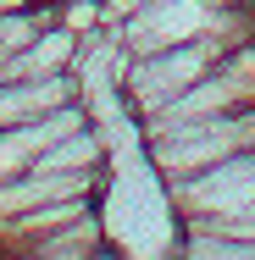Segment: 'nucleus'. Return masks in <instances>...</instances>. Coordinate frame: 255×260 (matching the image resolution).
<instances>
[{
    "label": "nucleus",
    "instance_id": "nucleus-1",
    "mask_svg": "<svg viewBox=\"0 0 255 260\" xmlns=\"http://www.w3.org/2000/svg\"><path fill=\"white\" fill-rule=\"evenodd\" d=\"M239 150H255V105H239V111H216V116H200V122H183V127H166V133H145V155L150 166L178 183V177H194L216 160L239 155Z\"/></svg>",
    "mask_w": 255,
    "mask_h": 260
},
{
    "label": "nucleus",
    "instance_id": "nucleus-2",
    "mask_svg": "<svg viewBox=\"0 0 255 260\" xmlns=\"http://www.w3.org/2000/svg\"><path fill=\"white\" fill-rule=\"evenodd\" d=\"M239 105H255V39L233 45L200 83H189L178 100H166L161 111L139 116V133H166V127H183V122H200V116H216V111H239Z\"/></svg>",
    "mask_w": 255,
    "mask_h": 260
},
{
    "label": "nucleus",
    "instance_id": "nucleus-3",
    "mask_svg": "<svg viewBox=\"0 0 255 260\" xmlns=\"http://www.w3.org/2000/svg\"><path fill=\"white\" fill-rule=\"evenodd\" d=\"M172 205L183 221H233V216H255V150L216 160L194 177L166 183Z\"/></svg>",
    "mask_w": 255,
    "mask_h": 260
},
{
    "label": "nucleus",
    "instance_id": "nucleus-4",
    "mask_svg": "<svg viewBox=\"0 0 255 260\" xmlns=\"http://www.w3.org/2000/svg\"><path fill=\"white\" fill-rule=\"evenodd\" d=\"M228 6L233 0H150L145 11H133L122 22V50L150 55L166 45H183V39H200L228 17Z\"/></svg>",
    "mask_w": 255,
    "mask_h": 260
},
{
    "label": "nucleus",
    "instance_id": "nucleus-5",
    "mask_svg": "<svg viewBox=\"0 0 255 260\" xmlns=\"http://www.w3.org/2000/svg\"><path fill=\"white\" fill-rule=\"evenodd\" d=\"M83 122H95L89 105H83V100H67V105H55V111H45V116H34V122L0 127V183L17 177V172H28V166L45 155L55 139H67V133L83 127Z\"/></svg>",
    "mask_w": 255,
    "mask_h": 260
},
{
    "label": "nucleus",
    "instance_id": "nucleus-6",
    "mask_svg": "<svg viewBox=\"0 0 255 260\" xmlns=\"http://www.w3.org/2000/svg\"><path fill=\"white\" fill-rule=\"evenodd\" d=\"M105 172H55V166H28L17 177L0 183V216L50 205V200H72V194H100Z\"/></svg>",
    "mask_w": 255,
    "mask_h": 260
},
{
    "label": "nucleus",
    "instance_id": "nucleus-7",
    "mask_svg": "<svg viewBox=\"0 0 255 260\" xmlns=\"http://www.w3.org/2000/svg\"><path fill=\"white\" fill-rule=\"evenodd\" d=\"M28 255H34V260H83V255H111V233H105L100 200L83 210V216L61 221L55 233H45L39 244H28Z\"/></svg>",
    "mask_w": 255,
    "mask_h": 260
},
{
    "label": "nucleus",
    "instance_id": "nucleus-8",
    "mask_svg": "<svg viewBox=\"0 0 255 260\" xmlns=\"http://www.w3.org/2000/svg\"><path fill=\"white\" fill-rule=\"evenodd\" d=\"M78 34L72 28H61V22H50L28 50L11 55V78H55V72H72V61H78Z\"/></svg>",
    "mask_w": 255,
    "mask_h": 260
},
{
    "label": "nucleus",
    "instance_id": "nucleus-9",
    "mask_svg": "<svg viewBox=\"0 0 255 260\" xmlns=\"http://www.w3.org/2000/svg\"><path fill=\"white\" fill-rule=\"evenodd\" d=\"M100 6H105V22H128V17H133V11H145L150 0H100Z\"/></svg>",
    "mask_w": 255,
    "mask_h": 260
},
{
    "label": "nucleus",
    "instance_id": "nucleus-10",
    "mask_svg": "<svg viewBox=\"0 0 255 260\" xmlns=\"http://www.w3.org/2000/svg\"><path fill=\"white\" fill-rule=\"evenodd\" d=\"M28 6H39V0H0V11H28Z\"/></svg>",
    "mask_w": 255,
    "mask_h": 260
},
{
    "label": "nucleus",
    "instance_id": "nucleus-11",
    "mask_svg": "<svg viewBox=\"0 0 255 260\" xmlns=\"http://www.w3.org/2000/svg\"><path fill=\"white\" fill-rule=\"evenodd\" d=\"M6 78H11V61H6V55H0V83H6Z\"/></svg>",
    "mask_w": 255,
    "mask_h": 260
}]
</instances>
